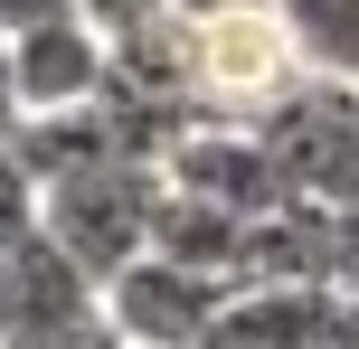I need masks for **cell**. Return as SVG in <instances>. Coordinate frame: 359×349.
<instances>
[{"instance_id": "cell-1", "label": "cell", "mask_w": 359, "mask_h": 349, "mask_svg": "<svg viewBox=\"0 0 359 349\" xmlns=\"http://www.w3.org/2000/svg\"><path fill=\"white\" fill-rule=\"evenodd\" d=\"M151 218H161V170L142 161H86L67 180H38V236L104 293L123 264L151 255Z\"/></svg>"}, {"instance_id": "cell-2", "label": "cell", "mask_w": 359, "mask_h": 349, "mask_svg": "<svg viewBox=\"0 0 359 349\" xmlns=\"http://www.w3.org/2000/svg\"><path fill=\"white\" fill-rule=\"evenodd\" d=\"M274 170V199L312 208V218H359V94L350 85H293L284 104L255 123Z\"/></svg>"}, {"instance_id": "cell-3", "label": "cell", "mask_w": 359, "mask_h": 349, "mask_svg": "<svg viewBox=\"0 0 359 349\" xmlns=\"http://www.w3.org/2000/svg\"><path fill=\"white\" fill-rule=\"evenodd\" d=\"M180 57H189V113L198 123H265V113L303 85L293 38L274 29V10L180 19Z\"/></svg>"}, {"instance_id": "cell-4", "label": "cell", "mask_w": 359, "mask_h": 349, "mask_svg": "<svg viewBox=\"0 0 359 349\" xmlns=\"http://www.w3.org/2000/svg\"><path fill=\"white\" fill-rule=\"evenodd\" d=\"M236 283L227 274H198V264H170V255H142L104 283V331L123 349H208L217 312H227Z\"/></svg>"}, {"instance_id": "cell-5", "label": "cell", "mask_w": 359, "mask_h": 349, "mask_svg": "<svg viewBox=\"0 0 359 349\" xmlns=\"http://www.w3.org/2000/svg\"><path fill=\"white\" fill-rule=\"evenodd\" d=\"M95 321H104V293L48 236H29L0 264V349H76Z\"/></svg>"}, {"instance_id": "cell-6", "label": "cell", "mask_w": 359, "mask_h": 349, "mask_svg": "<svg viewBox=\"0 0 359 349\" xmlns=\"http://www.w3.org/2000/svg\"><path fill=\"white\" fill-rule=\"evenodd\" d=\"M161 189H180V199H208V208H227V218H265V208H284L274 199V170H265V142H255V123H189L170 142V161H161Z\"/></svg>"}, {"instance_id": "cell-7", "label": "cell", "mask_w": 359, "mask_h": 349, "mask_svg": "<svg viewBox=\"0 0 359 349\" xmlns=\"http://www.w3.org/2000/svg\"><path fill=\"white\" fill-rule=\"evenodd\" d=\"M10 66H19V113H86L114 76V48L86 29V19H48V29L10 38Z\"/></svg>"}, {"instance_id": "cell-8", "label": "cell", "mask_w": 359, "mask_h": 349, "mask_svg": "<svg viewBox=\"0 0 359 349\" xmlns=\"http://www.w3.org/2000/svg\"><path fill=\"white\" fill-rule=\"evenodd\" d=\"M331 321H341V293L322 283H236L208 349H331Z\"/></svg>"}, {"instance_id": "cell-9", "label": "cell", "mask_w": 359, "mask_h": 349, "mask_svg": "<svg viewBox=\"0 0 359 349\" xmlns=\"http://www.w3.org/2000/svg\"><path fill=\"white\" fill-rule=\"evenodd\" d=\"M274 29L293 38V66L312 85L359 94V0H274Z\"/></svg>"}, {"instance_id": "cell-10", "label": "cell", "mask_w": 359, "mask_h": 349, "mask_svg": "<svg viewBox=\"0 0 359 349\" xmlns=\"http://www.w3.org/2000/svg\"><path fill=\"white\" fill-rule=\"evenodd\" d=\"M236 245H246V218H227V208H208V199H180V189H161L151 255L198 264V274H227V283H236Z\"/></svg>"}, {"instance_id": "cell-11", "label": "cell", "mask_w": 359, "mask_h": 349, "mask_svg": "<svg viewBox=\"0 0 359 349\" xmlns=\"http://www.w3.org/2000/svg\"><path fill=\"white\" fill-rule=\"evenodd\" d=\"M76 19L114 48V38H133V29H151V19H170V0H76Z\"/></svg>"}, {"instance_id": "cell-12", "label": "cell", "mask_w": 359, "mask_h": 349, "mask_svg": "<svg viewBox=\"0 0 359 349\" xmlns=\"http://www.w3.org/2000/svg\"><path fill=\"white\" fill-rule=\"evenodd\" d=\"M48 19H76V0H0V38H29Z\"/></svg>"}, {"instance_id": "cell-13", "label": "cell", "mask_w": 359, "mask_h": 349, "mask_svg": "<svg viewBox=\"0 0 359 349\" xmlns=\"http://www.w3.org/2000/svg\"><path fill=\"white\" fill-rule=\"evenodd\" d=\"M19 123H29V113H19V66H10V38H0V142H10Z\"/></svg>"}, {"instance_id": "cell-14", "label": "cell", "mask_w": 359, "mask_h": 349, "mask_svg": "<svg viewBox=\"0 0 359 349\" xmlns=\"http://www.w3.org/2000/svg\"><path fill=\"white\" fill-rule=\"evenodd\" d=\"M236 10H274V0H170V19H236Z\"/></svg>"}, {"instance_id": "cell-15", "label": "cell", "mask_w": 359, "mask_h": 349, "mask_svg": "<svg viewBox=\"0 0 359 349\" xmlns=\"http://www.w3.org/2000/svg\"><path fill=\"white\" fill-rule=\"evenodd\" d=\"M76 349H123V340H114V331H104V321H95V331H86V340H76Z\"/></svg>"}, {"instance_id": "cell-16", "label": "cell", "mask_w": 359, "mask_h": 349, "mask_svg": "<svg viewBox=\"0 0 359 349\" xmlns=\"http://www.w3.org/2000/svg\"><path fill=\"white\" fill-rule=\"evenodd\" d=\"M10 180H19V161H10V142H0V189H10Z\"/></svg>"}]
</instances>
